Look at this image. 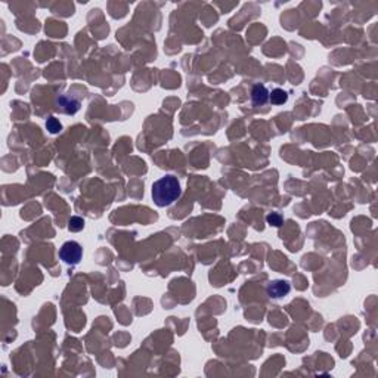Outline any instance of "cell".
Masks as SVG:
<instances>
[{
  "instance_id": "cell-2",
  "label": "cell",
  "mask_w": 378,
  "mask_h": 378,
  "mask_svg": "<svg viewBox=\"0 0 378 378\" xmlns=\"http://www.w3.org/2000/svg\"><path fill=\"white\" fill-rule=\"evenodd\" d=\"M83 256V248L78 242L75 241H67L65 244H62V247L59 248V257L61 260H64L67 265H78Z\"/></svg>"
},
{
  "instance_id": "cell-4",
  "label": "cell",
  "mask_w": 378,
  "mask_h": 378,
  "mask_svg": "<svg viewBox=\"0 0 378 378\" xmlns=\"http://www.w3.org/2000/svg\"><path fill=\"white\" fill-rule=\"evenodd\" d=\"M251 101L256 106L265 105L269 101V92L263 84H256L251 90Z\"/></svg>"
},
{
  "instance_id": "cell-9",
  "label": "cell",
  "mask_w": 378,
  "mask_h": 378,
  "mask_svg": "<svg viewBox=\"0 0 378 378\" xmlns=\"http://www.w3.org/2000/svg\"><path fill=\"white\" fill-rule=\"evenodd\" d=\"M266 220H268L269 225H274V226H276V228L282 225V216H281L279 213H271V214L266 217Z\"/></svg>"
},
{
  "instance_id": "cell-8",
  "label": "cell",
  "mask_w": 378,
  "mask_h": 378,
  "mask_svg": "<svg viewBox=\"0 0 378 378\" xmlns=\"http://www.w3.org/2000/svg\"><path fill=\"white\" fill-rule=\"evenodd\" d=\"M46 127H47V130H49L50 133H59V132H61V129H62V124L59 123V120H58V118H55V117H49V118H47V121H46Z\"/></svg>"
},
{
  "instance_id": "cell-5",
  "label": "cell",
  "mask_w": 378,
  "mask_h": 378,
  "mask_svg": "<svg viewBox=\"0 0 378 378\" xmlns=\"http://www.w3.org/2000/svg\"><path fill=\"white\" fill-rule=\"evenodd\" d=\"M58 105L62 108L65 114H75L80 109V102L71 96H61L58 99Z\"/></svg>"
},
{
  "instance_id": "cell-6",
  "label": "cell",
  "mask_w": 378,
  "mask_h": 378,
  "mask_svg": "<svg viewBox=\"0 0 378 378\" xmlns=\"http://www.w3.org/2000/svg\"><path fill=\"white\" fill-rule=\"evenodd\" d=\"M269 101L274 105H282L288 101V93L282 89H274L272 93H269Z\"/></svg>"
},
{
  "instance_id": "cell-3",
  "label": "cell",
  "mask_w": 378,
  "mask_h": 378,
  "mask_svg": "<svg viewBox=\"0 0 378 378\" xmlns=\"http://www.w3.org/2000/svg\"><path fill=\"white\" fill-rule=\"evenodd\" d=\"M291 287L287 281H272L268 287V294L274 299H281L290 293Z\"/></svg>"
},
{
  "instance_id": "cell-7",
  "label": "cell",
  "mask_w": 378,
  "mask_h": 378,
  "mask_svg": "<svg viewBox=\"0 0 378 378\" xmlns=\"http://www.w3.org/2000/svg\"><path fill=\"white\" fill-rule=\"evenodd\" d=\"M83 228H84V222H83V219H81V217L74 216V217H71V219H69L68 229H69L71 232H80Z\"/></svg>"
},
{
  "instance_id": "cell-1",
  "label": "cell",
  "mask_w": 378,
  "mask_h": 378,
  "mask_svg": "<svg viewBox=\"0 0 378 378\" xmlns=\"http://www.w3.org/2000/svg\"><path fill=\"white\" fill-rule=\"evenodd\" d=\"M180 197V183L173 174H167L152 185V200L158 207H167Z\"/></svg>"
}]
</instances>
